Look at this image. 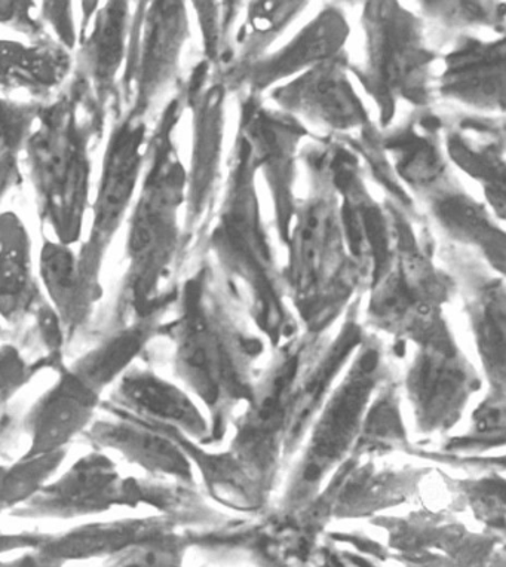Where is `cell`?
<instances>
[{
	"label": "cell",
	"mask_w": 506,
	"mask_h": 567,
	"mask_svg": "<svg viewBox=\"0 0 506 567\" xmlns=\"http://www.w3.org/2000/svg\"><path fill=\"white\" fill-rule=\"evenodd\" d=\"M28 378V364L12 347L0 348V405L6 404Z\"/></svg>",
	"instance_id": "26"
},
{
	"label": "cell",
	"mask_w": 506,
	"mask_h": 567,
	"mask_svg": "<svg viewBox=\"0 0 506 567\" xmlns=\"http://www.w3.org/2000/svg\"><path fill=\"white\" fill-rule=\"evenodd\" d=\"M342 560L347 567H379L376 563L370 561L363 554L344 553Z\"/></svg>",
	"instance_id": "31"
},
{
	"label": "cell",
	"mask_w": 506,
	"mask_h": 567,
	"mask_svg": "<svg viewBox=\"0 0 506 567\" xmlns=\"http://www.w3.org/2000/svg\"><path fill=\"white\" fill-rule=\"evenodd\" d=\"M34 7L30 2H0V23L11 24L14 28L42 41V23L30 16V8Z\"/></svg>",
	"instance_id": "28"
},
{
	"label": "cell",
	"mask_w": 506,
	"mask_h": 567,
	"mask_svg": "<svg viewBox=\"0 0 506 567\" xmlns=\"http://www.w3.org/2000/svg\"><path fill=\"white\" fill-rule=\"evenodd\" d=\"M113 405L152 425L177 431L192 442L207 446L211 426L198 401L168 379L133 365L112 392Z\"/></svg>",
	"instance_id": "12"
},
{
	"label": "cell",
	"mask_w": 506,
	"mask_h": 567,
	"mask_svg": "<svg viewBox=\"0 0 506 567\" xmlns=\"http://www.w3.org/2000/svg\"><path fill=\"white\" fill-rule=\"evenodd\" d=\"M99 134L80 97L69 89L43 104L24 145L25 168L43 228L65 246L80 241L84 229L93 174L91 140Z\"/></svg>",
	"instance_id": "2"
},
{
	"label": "cell",
	"mask_w": 506,
	"mask_h": 567,
	"mask_svg": "<svg viewBox=\"0 0 506 567\" xmlns=\"http://www.w3.org/2000/svg\"><path fill=\"white\" fill-rule=\"evenodd\" d=\"M313 357L307 347H286L257 377L250 403L234 419L229 456L269 503L286 465L287 426L300 374Z\"/></svg>",
	"instance_id": "4"
},
{
	"label": "cell",
	"mask_w": 506,
	"mask_h": 567,
	"mask_svg": "<svg viewBox=\"0 0 506 567\" xmlns=\"http://www.w3.org/2000/svg\"><path fill=\"white\" fill-rule=\"evenodd\" d=\"M172 331L174 374L207 412L209 444L219 443L255 394L260 373L256 363L264 349L259 340L221 321L195 284L183 296L180 317Z\"/></svg>",
	"instance_id": "1"
},
{
	"label": "cell",
	"mask_w": 506,
	"mask_h": 567,
	"mask_svg": "<svg viewBox=\"0 0 506 567\" xmlns=\"http://www.w3.org/2000/svg\"><path fill=\"white\" fill-rule=\"evenodd\" d=\"M102 394L78 377L69 365L59 363L52 385L37 400L25 417L29 437L24 460L64 452L86 433L97 417Z\"/></svg>",
	"instance_id": "11"
},
{
	"label": "cell",
	"mask_w": 506,
	"mask_h": 567,
	"mask_svg": "<svg viewBox=\"0 0 506 567\" xmlns=\"http://www.w3.org/2000/svg\"><path fill=\"white\" fill-rule=\"evenodd\" d=\"M400 388L399 382L390 381L388 377L378 388L351 456L357 460L363 456H378L407 443L401 416Z\"/></svg>",
	"instance_id": "20"
},
{
	"label": "cell",
	"mask_w": 506,
	"mask_h": 567,
	"mask_svg": "<svg viewBox=\"0 0 506 567\" xmlns=\"http://www.w3.org/2000/svg\"><path fill=\"white\" fill-rule=\"evenodd\" d=\"M39 279L52 309L60 317L68 338H72L93 313L100 299L82 277L72 247L47 238L39 255Z\"/></svg>",
	"instance_id": "16"
},
{
	"label": "cell",
	"mask_w": 506,
	"mask_h": 567,
	"mask_svg": "<svg viewBox=\"0 0 506 567\" xmlns=\"http://www.w3.org/2000/svg\"><path fill=\"white\" fill-rule=\"evenodd\" d=\"M43 20L52 25L59 37V45L65 51L75 48V24H73L72 3H43Z\"/></svg>",
	"instance_id": "27"
},
{
	"label": "cell",
	"mask_w": 506,
	"mask_h": 567,
	"mask_svg": "<svg viewBox=\"0 0 506 567\" xmlns=\"http://www.w3.org/2000/svg\"><path fill=\"white\" fill-rule=\"evenodd\" d=\"M174 525L168 516L82 523L63 534L45 535L33 554L42 567H61L93 558L107 560Z\"/></svg>",
	"instance_id": "14"
},
{
	"label": "cell",
	"mask_w": 506,
	"mask_h": 567,
	"mask_svg": "<svg viewBox=\"0 0 506 567\" xmlns=\"http://www.w3.org/2000/svg\"><path fill=\"white\" fill-rule=\"evenodd\" d=\"M414 429L425 437L446 435L464 417L469 401L482 391L483 377L443 324L417 344L403 382Z\"/></svg>",
	"instance_id": "5"
},
{
	"label": "cell",
	"mask_w": 506,
	"mask_h": 567,
	"mask_svg": "<svg viewBox=\"0 0 506 567\" xmlns=\"http://www.w3.org/2000/svg\"><path fill=\"white\" fill-rule=\"evenodd\" d=\"M0 567H42V565L33 551H28L23 556L10 558V560L0 558Z\"/></svg>",
	"instance_id": "30"
},
{
	"label": "cell",
	"mask_w": 506,
	"mask_h": 567,
	"mask_svg": "<svg viewBox=\"0 0 506 567\" xmlns=\"http://www.w3.org/2000/svg\"><path fill=\"white\" fill-rule=\"evenodd\" d=\"M386 377L381 349L360 344L303 440L302 455L288 478L278 516L307 512L330 475L351 457L369 405Z\"/></svg>",
	"instance_id": "3"
},
{
	"label": "cell",
	"mask_w": 506,
	"mask_h": 567,
	"mask_svg": "<svg viewBox=\"0 0 506 567\" xmlns=\"http://www.w3.org/2000/svg\"><path fill=\"white\" fill-rule=\"evenodd\" d=\"M97 451H112L156 477L195 483V468L180 444L163 426L131 416L112 404V417L97 419L85 433Z\"/></svg>",
	"instance_id": "13"
},
{
	"label": "cell",
	"mask_w": 506,
	"mask_h": 567,
	"mask_svg": "<svg viewBox=\"0 0 506 567\" xmlns=\"http://www.w3.org/2000/svg\"><path fill=\"white\" fill-rule=\"evenodd\" d=\"M64 460V452L54 455L21 457L14 465L0 468V509L20 508L52 477Z\"/></svg>",
	"instance_id": "22"
},
{
	"label": "cell",
	"mask_w": 506,
	"mask_h": 567,
	"mask_svg": "<svg viewBox=\"0 0 506 567\" xmlns=\"http://www.w3.org/2000/svg\"><path fill=\"white\" fill-rule=\"evenodd\" d=\"M180 3H137L131 12L124 76L126 113L143 117L161 89L173 75L185 38Z\"/></svg>",
	"instance_id": "9"
},
{
	"label": "cell",
	"mask_w": 506,
	"mask_h": 567,
	"mask_svg": "<svg viewBox=\"0 0 506 567\" xmlns=\"http://www.w3.org/2000/svg\"><path fill=\"white\" fill-rule=\"evenodd\" d=\"M130 21V3H106L103 10L95 11L90 33L82 34L70 89L75 91L100 133L107 106L115 97L117 76L126 55Z\"/></svg>",
	"instance_id": "10"
},
{
	"label": "cell",
	"mask_w": 506,
	"mask_h": 567,
	"mask_svg": "<svg viewBox=\"0 0 506 567\" xmlns=\"http://www.w3.org/2000/svg\"><path fill=\"white\" fill-rule=\"evenodd\" d=\"M69 52L59 43L38 41L33 45L0 41V90L48 93L69 75Z\"/></svg>",
	"instance_id": "18"
},
{
	"label": "cell",
	"mask_w": 506,
	"mask_h": 567,
	"mask_svg": "<svg viewBox=\"0 0 506 567\" xmlns=\"http://www.w3.org/2000/svg\"><path fill=\"white\" fill-rule=\"evenodd\" d=\"M471 321L487 390L505 391V298L502 287H487L471 303Z\"/></svg>",
	"instance_id": "19"
},
{
	"label": "cell",
	"mask_w": 506,
	"mask_h": 567,
	"mask_svg": "<svg viewBox=\"0 0 506 567\" xmlns=\"http://www.w3.org/2000/svg\"><path fill=\"white\" fill-rule=\"evenodd\" d=\"M293 99L298 107L330 124L344 126L352 124L357 117V107L347 85L331 70H321L303 84L296 86Z\"/></svg>",
	"instance_id": "21"
},
{
	"label": "cell",
	"mask_w": 506,
	"mask_h": 567,
	"mask_svg": "<svg viewBox=\"0 0 506 567\" xmlns=\"http://www.w3.org/2000/svg\"><path fill=\"white\" fill-rule=\"evenodd\" d=\"M155 154V163L133 205L126 234L128 270L124 299L137 312L167 272L177 241L178 185L174 178L177 176L164 156L159 152Z\"/></svg>",
	"instance_id": "6"
},
{
	"label": "cell",
	"mask_w": 506,
	"mask_h": 567,
	"mask_svg": "<svg viewBox=\"0 0 506 567\" xmlns=\"http://www.w3.org/2000/svg\"><path fill=\"white\" fill-rule=\"evenodd\" d=\"M21 182L19 156L0 158V200Z\"/></svg>",
	"instance_id": "29"
},
{
	"label": "cell",
	"mask_w": 506,
	"mask_h": 567,
	"mask_svg": "<svg viewBox=\"0 0 506 567\" xmlns=\"http://www.w3.org/2000/svg\"><path fill=\"white\" fill-rule=\"evenodd\" d=\"M39 302L29 230L14 212L0 213V318L19 324Z\"/></svg>",
	"instance_id": "15"
},
{
	"label": "cell",
	"mask_w": 506,
	"mask_h": 567,
	"mask_svg": "<svg viewBox=\"0 0 506 567\" xmlns=\"http://www.w3.org/2000/svg\"><path fill=\"white\" fill-rule=\"evenodd\" d=\"M42 106L41 102H16L0 95V158L23 152Z\"/></svg>",
	"instance_id": "24"
},
{
	"label": "cell",
	"mask_w": 506,
	"mask_h": 567,
	"mask_svg": "<svg viewBox=\"0 0 506 567\" xmlns=\"http://www.w3.org/2000/svg\"><path fill=\"white\" fill-rule=\"evenodd\" d=\"M506 392L487 390L484 399L474 409L471 417V429L466 437L455 440L453 447L482 446L488 443L495 446L496 439H505Z\"/></svg>",
	"instance_id": "25"
},
{
	"label": "cell",
	"mask_w": 506,
	"mask_h": 567,
	"mask_svg": "<svg viewBox=\"0 0 506 567\" xmlns=\"http://www.w3.org/2000/svg\"><path fill=\"white\" fill-rule=\"evenodd\" d=\"M0 333H2V327H0Z\"/></svg>",
	"instance_id": "32"
},
{
	"label": "cell",
	"mask_w": 506,
	"mask_h": 567,
	"mask_svg": "<svg viewBox=\"0 0 506 567\" xmlns=\"http://www.w3.org/2000/svg\"><path fill=\"white\" fill-rule=\"evenodd\" d=\"M156 320V316L143 317L122 326L121 329L112 331L97 347L73 361L69 368L103 394L107 386L115 385L117 379L133 368L140 353L158 333Z\"/></svg>",
	"instance_id": "17"
},
{
	"label": "cell",
	"mask_w": 506,
	"mask_h": 567,
	"mask_svg": "<svg viewBox=\"0 0 506 567\" xmlns=\"http://www.w3.org/2000/svg\"><path fill=\"white\" fill-rule=\"evenodd\" d=\"M459 493L486 532L504 536L505 532V480L502 475L456 482Z\"/></svg>",
	"instance_id": "23"
},
{
	"label": "cell",
	"mask_w": 506,
	"mask_h": 567,
	"mask_svg": "<svg viewBox=\"0 0 506 567\" xmlns=\"http://www.w3.org/2000/svg\"><path fill=\"white\" fill-rule=\"evenodd\" d=\"M146 125L143 117L125 113L117 117L104 152L93 221L89 238L78 255V264L86 284L102 295L100 274L109 247L133 208L135 189L143 169Z\"/></svg>",
	"instance_id": "7"
},
{
	"label": "cell",
	"mask_w": 506,
	"mask_h": 567,
	"mask_svg": "<svg viewBox=\"0 0 506 567\" xmlns=\"http://www.w3.org/2000/svg\"><path fill=\"white\" fill-rule=\"evenodd\" d=\"M143 496L142 484L122 475L115 461L95 449L73 462L64 473L54 475L12 514L21 518L75 520L116 508L137 507Z\"/></svg>",
	"instance_id": "8"
}]
</instances>
